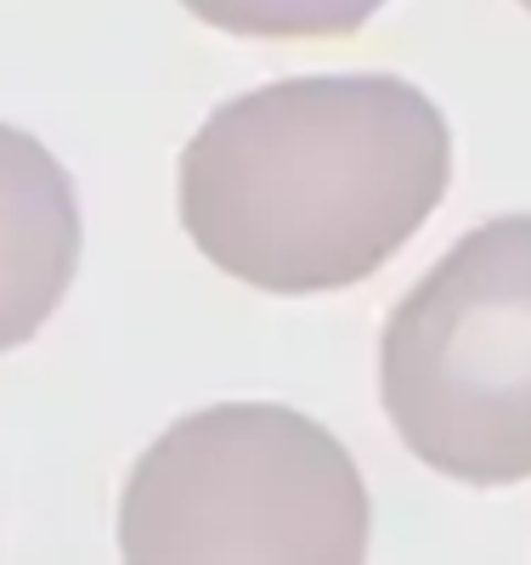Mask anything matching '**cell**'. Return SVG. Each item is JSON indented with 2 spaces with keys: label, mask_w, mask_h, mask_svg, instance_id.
<instances>
[{
  "label": "cell",
  "mask_w": 531,
  "mask_h": 565,
  "mask_svg": "<svg viewBox=\"0 0 531 565\" xmlns=\"http://www.w3.org/2000/svg\"><path fill=\"white\" fill-rule=\"evenodd\" d=\"M453 186L447 114L396 74H300L221 103L176 164L210 266L266 295L373 277Z\"/></svg>",
  "instance_id": "6da1fadb"
},
{
  "label": "cell",
  "mask_w": 531,
  "mask_h": 565,
  "mask_svg": "<svg viewBox=\"0 0 531 565\" xmlns=\"http://www.w3.org/2000/svg\"><path fill=\"white\" fill-rule=\"evenodd\" d=\"M368 537L373 503L357 458L283 402H221L176 418L119 492V554L130 565H357Z\"/></svg>",
  "instance_id": "7a4b0ae2"
},
{
  "label": "cell",
  "mask_w": 531,
  "mask_h": 565,
  "mask_svg": "<svg viewBox=\"0 0 531 565\" xmlns=\"http://www.w3.org/2000/svg\"><path fill=\"white\" fill-rule=\"evenodd\" d=\"M402 447L464 487L531 481V215H498L429 266L379 334Z\"/></svg>",
  "instance_id": "3957f363"
},
{
  "label": "cell",
  "mask_w": 531,
  "mask_h": 565,
  "mask_svg": "<svg viewBox=\"0 0 531 565\" xmlns=\"http://www.w3.org/2000/svg\"><path fill=\"white\" fill-rule=\"evenodd\" d=\"M79 199L40 136L0 125V356L29 345L79 271Z\"/></svg>",
  "instance_id": "277c9868"
},
{
  "label": "cell",
  "mask_w": 531,
  "mask_h": 565,
  "mask_svg": "<svg viewBox=\"0 0 531 565\" xmlns=\"http://www.w3.org/2000/svg\"><path fill=\"white\" fill-rule=\"evenodd\" d=\"M181 7L237 40H346L384 0H181Z\"/></svg>",
  "instance_id": "5b68a950"
},
{
  "label": "cell",
  "mask_w": 531,
  "mask_h": 565,
  "mask_svg": "<svg viewBox=\"0 0 531 565\" xmlns=\"http://www.w3.org/2000/svg\"><path fill=\"white\" fill-rule=\"evenodd\" d=\"M520 7H525V12H531V0H520Z\"/></svg>",
  "instance_id": "8992f818"
}]
</instances>
